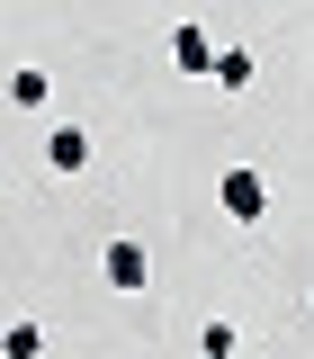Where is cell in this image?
Instances as JSON below:
<instances>
[{"instance_id": "8", "label": "cell", "mask_w": 314, "mask_h": 359, "mask_svg": "<svg viewBox=\"0 0 314 359\" xmlns=\"http://www.w3.org/2000/svg\"><path fill=\"white\" fill-rule=\"evenodd\" d=\"M0 359H45V323H0Z\"/></svg>"}, {"instance_id": "2", "label": "cell", "mask_w": 314, "mask_h": 359, "mask_svg": "<svg viewBox=\"0 0 314 359\" xmlns=\"http://www.w3.org/2000/svg\"><path fill=\"white\" fill-rule=\"evenodd\" d=\"M216 207H224L233 224H261V216H269V180L252 171V162H233V171L216 180Z\"/></svg>"}, {"instance_id": "9", "label": "cell", "mask_w": 314, "mask_h": 359, "mask_svg": "<svg viewBox=\"0 0 314 359\" xmlns=\"http://www.w3.org/2000/svg\"><path fill=\"white\" fill-rule=\"evenodd\" d=\"M296 314H306V323H314V297H306V306H296Z\"/></svg>"}, {"instance_id": "7", "label": "cell", "mask_w": 314, "mask_h": 359, "mask_svg": "<svg viewBox=\"0 0 314 359\" xmlns=\"http://www.w3.org/2000/svg\"><path fill=\"white\" fill-rule=\"evenodd\" d=\"M233 351H243V323L207 314V323H198V359H233Z\"/></svg>"}, {"instance_id": "1", "label": "cell", "mask_w": 314, "mask_h": 359, "mask_svg": "<svg viewBox=\"0 0 314 359\" xmlns=\"http://www.w3.org/2000/svg\"><path fill=\"white\" fill-rule=\"evenodd\" d=\"M99 269H108V287H117V297H144V287H153V252H144L135 233L99 243Z\"/></svg>"}, {"instance_id": "3", "label": "cell", "mask_w": 314, "mask_h": 359, "mask_svg": "<svg viewBox=\"0 0 314 359\" xmlns=\"http://www.w3.org/2000/svg\"><path fill=\"white\" fill-rule=\"evenodd\" d=\"M171 63H179V72H198V81H207V72H216V36H207L198 18H179V27H171Z\"/></svg>"}, {"instance_id": "4", "label": "cell", "mask_w": 314, "mask_h": 359, "mask_svg": "<svg viewBox=\"0 0 314 359\" xmlns=\"http://www.w3.org/2000/svg\"><path fill=\"white\" fill-rule=\"evenodd\" d=\"M45 171L81 180V171H90V135H81V126H54V135H45Z\"/></svg>"}, {"instance_id": "6", "label": "cell", "mask_w": 314, "mask_h": 359, "mask_svg": "<svg viewBox=\"0 0 314 359\" xmlns=\"http://www.w3.org/2000/svg\"><path fill=\"white\" fill-rule=\"evenodd\" d=\"M0 99H9V108H45V99H54V81H45L36 63H18V72L0 81Z\"/></svg>"}, {"instance_id": "5", "label": "cell", "mask_w": 314, "mask_h": 359, "mask_svg": "<svg viewBox=\"0 0 314 359\" xmlns=\"http://www.w3.org/2000/svg\"><path fill=\"white\" fill-rule=\"evenodd\" d=\"M252 72H261L252 45H224V36H216V72H207V81H216V90H252Z\"/></svg>"}]
</instances>
